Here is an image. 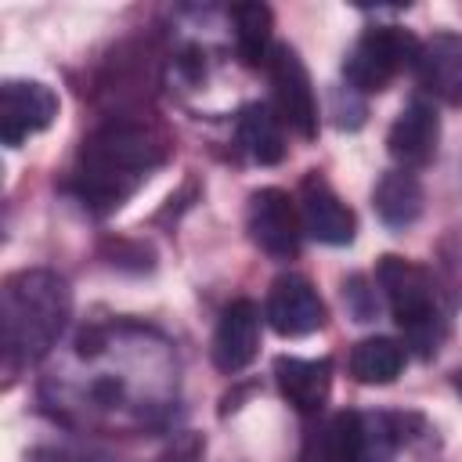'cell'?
I'll return each instance as SVG.
<instances>
[{
    "label": "cell",
    "mask_w": 462,
    "mask_h": 462,
    "mask_svg": "<svg viewBox=\"0 0 462 462\" xmlns=\"http://www.w3.org/2000/svg\"><path fill=\"white\" fill-rule=\"evenodd\" d=\"M235 134L242 152L260 162V166H274L285 159V134H282V119L267 101H249L238 119H235Z\"/></svg>",
    "instance_id": "15"
},
{
    "label": "cell",
    "mask_w": 462,
    "mask_h": 462,
    "mask_svg": "<svg viewBox=\"0 0 462 462\" xmlns=\"http://www.w3.org/2000/svg\"><path fill=\"white\" fill-rule=\"evenodd\" d=\"M455 390H458V393H462V368H458V372H455Z\"/></svg>",
    "instance_id": "21"
},
{
    "label": "cell",
    "mask_w": 462,
    "mask_h": 462,
    "mask_svg": "<svg viewBox=\"0 0 462 462\" xmlns=\"http://www.w3.org/2000/svg\"><path fill=\"white\" fill-rule=\"evenodd\" d=\"M437 144H440V119H437V108L422 97H411L390 134H386V152L390 159L397 162V170H422L433 162L437 155Z\"/></svg>",
    "instance_id": "10"
},
{
    "label": "cell",
    "mask_w": 462,
    "mask_h": 462,
    "mask_svg": "<svg viewBox=\"0 0 462 462\" xmlns=\"http://www.w3.org/2000/svg\"><path fill=\"white\" fill-rule=\"evenodd\" d=\"M419 47V36L404 25H372L343 58V79L357 94H379L404 69H415Z\"/></svg>",
    "instance_id": "4"
},
{
    "label": "cell",
    "mask_w": 462,
    "mask_h": 462,
    "mask_svg": "<svg viewBox=\"0 0 462 462\" xmlns=\"http://www.w3.org/2000/svg\"><path fill=\"white\" fill-rule=\"evenodd\" d=\"M260 350V307L253 300H231L220 310L213 332V365L224 375L242 372Z\"/></svg>",
    "instance_id": "11"
},
{
    "label": "cell",
    "mask_w": 462,
    "mask_h": 462,
    "mask_svg": "<svg viewBox=\"0 0 462 462\" xmlns=\"http://www.w3.org/2000/svg\"><path fill=\"white\" fill-rule=\"evenodd\" d=\"M343 303H346V310H350L354 321H372L375 310H379L375 289H372V282L365 274H350L343 282Z\"/></svg>",
    "instance_id": "19"
},
{
    "label": "cell",
    "mask_w": 462,
    "mask_h": 462,
    "mask_svg": "<svg viewBox=\"0 0 462 462\" xmlns=\"http://www.w3.org/2000/svg\"><path fill=\"white\" fill-rule=\"evenodd\" d=\"M231 36H235V51L238 58L256 69V65H267V54H271V29H274V14L267 4H235L231 11Z\"/></svg>",
    "instance_id": "18"
},
{
    "label": "cell",
    "mask_w": 462,
    "mask_h": 462,
    "mask_svg": "<svg viewBox=\"0 0 462 462\" xmlns=\"http://www.w3.org/2000/svg\"><path fill=\"white\" fill-rule=\"evenodd\" d=\"M245 227H249V238L271 260H296L300 256L303 224H300L296 199H289V191H282V188L253 191L249 209H245Z\"/></svg>",
    "instance_id": "6"
},
{
    "label": "cell",
    "mask_w": 462,
    "mask_h": 462,
    "mask_svg": "<svg viewBox=\"0 0 462 462\" xmlns=\"http://www.w3.org/2000/svg\"><path fill=\"white\" fill-rule=\"evenodd\" d=\"M72 314L69 282L47 267L18 271L0 289V325L7 365H32L61 339Z\"/></svg>",
    "instance_id": "2"
},
{
    "label": "cell",
    "mask_w": 462,
    "mask_h": 462,
    "mask_svg": "<svg viewBox=\"0 0 462 462\" xmlns=\"http://www.w3.org/2000/svg\"><path fill=\"white\" fill-rule=\"evenodd\" d=\"M263 69L271 76L274 112H278L282 126H289L303 141L318 137V97H314V83H310L303 58L289 43H274Z\"/></svg>",
    "instance_id": "5"
},
{
    "label": "cell",
    "mask_w": 462,
    "mask_h": 462,
    "mask_svg": "<svg viewBox=\"0 0 462 462\" xmlns=\"http://www.w3.org/2000/svg\"><path fill=\"white\" fill-rule=\"evenodd\" d=\"M422 202H426V195L411 170H386L372 188V209L393 231L411 227L422 217Z\"/></svg>",
    "instance_id": "14"
},
{
    "label": "cell",
    "mask_w": 462,
    "mask_h": 462,
    "mask_svg": "<svg viewBox=\"0 0 462 462\" xmlns=\"http://www.w3.org/2000/svg\"><path fill=\"white\" fill-rule=\"evenodd\" d=\"M263 318L278 336H310L325 325L328 310L303 274H278L263 300Z\"/></svg>",
    "instance_id": "9"
},
{
    "label": "cell",
    "mask_w": 462,
    "mask_h": 462,
    "mask_svg": "<svg viewBox=\"0 0 462 462\" xmlns=\"http://www.w3.org/2000/svg\"><path fill=\"white\" fill-rule=\"evenodd\" d=\"M300 462H361V415L339 411L318 422L303 440Z\"/></svg>",
    "instance_id": "16"
},
{
    "label": "cell",
    "mask_w": 462,
    "mask_h": 462,
    "mask_svg": "<svg viewBox=\"0 0 462 462\" xmlns=\"http://www.w3.org/2000/svg\"><path fill=\"white\" fill-rule=\"evenodd\" d=\"M58 119V94L40 79H4L0 87V141L18 148L25 137Z\"/></svg>",
    "instance_id": "7"
},
{
    "label": "cell",
    "mask_w": 462,
    "mask_h": 462,
    "mask_svg": "<svg viewBox=\"0 0 462 462\" xmlns=\"http://www.w3.org/2000/svg\"><path fill=\"white\" fill-rule=\"evenodd\" d=\"M415 76L426 94L462 108V32H433L419 47Z\"/></svg>",
    "instance_id": "12"
},
{
    "label": "cell",
    "mask_w": 462,
    "mask_h": 462,
    "mask_svg": "<svg viewBox=\"0 0 462 462\" xmlns=\"http://www.w3.org/2000/svg\"><path fill=\"white\" fill-rule=\"evenodd\" d=\"M375 282L390 303L393 321L404 332V343L415 346V354L430 357L444 336V314H440V296H437L433 274L422 263L386 253L375 263Z\"/></svg>",
    "instance_id": "3"
},
{
    "label": "cell",
    "mask_w": 462,
    "mask_h": 462,
    "mask_svg": "<svg viewBox=\"0 0 462 462\" xmlns=\"http://www.w3.org/2000/svg\"><path fill=\"white\" fill-rule=\"evenodd\" d=\"M346 368L357 383L365 386H386L401 375L404 368V343L390 339V336H368V339H357L350 346V357H346Z\"/></svg>",
    "instance_id": "17"
},
{
    "label": "cell",
    "mask_w": 462,
    "mask_h": 462,
    "mask_svg": "<svg viewBox=\"0 0 462 462\" xmlns=\"http://www.w3.org/2000/svg\"><path fill=\"white\" fill-rule=\"evenodd\" d=\"M274 383L278 393L300 411V415H321L328 390H332V361L328 357H289L282 354L274 361Z\"/></svg>",
    "instance_id": "13"
},
{
    "label": "cell",
    "mask_w": 462,
    "mask_h": 462,
    "mask_svg": "<svg viewBox=\"0 0 462 462\" xmlns=\"http://www.w3.org/2000/svg\"><path fill=\"white\" fill-rule=\"evenodd\" d=\"M170 155V141L137 116H112L79 144L72 191L94 213L119 209Z\"/></svg>",
    "instance_id": "1"
},
{
    "label": "cell",
    "mask_w": 462,
    "mask_h": 462,
    "mask_svg": "<svg viewBox=\"0 0 462 462\" xmlns=\"http://www.w3.org/2000/svg\"><path fill=\"white\" fill-rule=\"evenodd\" d=\"M332 116H336V126L339 130H357L361 123H365V101H361V94L357 90H350L346 87V105H343V97H339V90L332 94Z\"/></svg>",
    "instance_id": "20"
},
{
    "label": "cell",
    "mask_w": 462,
    "mask_h": 462,
    "mask_svg": "<svg viewBox=\"0 0 462 462\" xmlns=\"http://www.w3.org/2000/svg\"><path fill=\"white\" fill-rule=\"evenodd\" d=\"M296 209H300V224L303 235H310L321 245H350L357 235V217L354 209L332 191V184L321 173H307L300 180V195H296Z\"/></svg>",
    "instance_id": "8"
}]
</instances>
